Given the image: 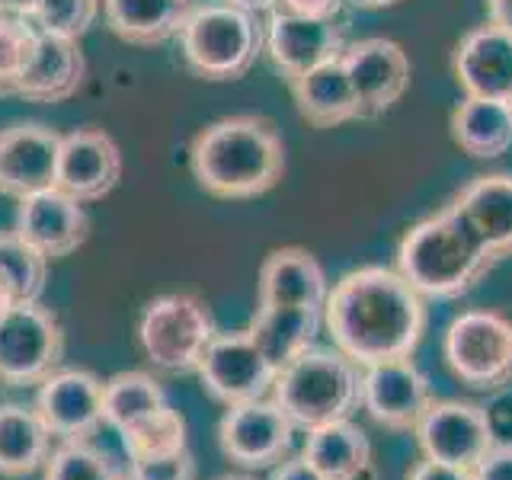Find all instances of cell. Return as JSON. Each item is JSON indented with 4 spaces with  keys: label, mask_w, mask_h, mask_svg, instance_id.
I'll use <instances>...</instances> for the list:
<instances>
[{
    "label": "cell",
    "mask_w": 512,
    "mask_h": 480,
    "mask_svg": "<svg viewBox=\"0 0 512 480\" xmlns=\"http://www.w3.org/2000/svg\"><path fill=\"white\" fill-rule=\"evenodd\" d=\"M324 327L333 346L362 368L410 359L426 333V298L391 266H359L333 282Z\"/></svg>",
    "instance_id": "6da1fadb"
},
{
    "label": "cell",
    "mask_w": 512,
    "mask_h": 480,
    "mask_svg": "<svg viewBox=\"0 0 512 480\" xmlns=\"http://www.w3.org/2000/svg\"><path fill=\"white\" fill-rule=\"evenodd\" d=\"M189 173L202 192L224 202L266 196L285 176V141L266 116H224L192 138Z\"/></svg>",
    "instance_id": "7a4b0ae2"
},
{
    "label": "cell",
    "mask_w": 512,
    "mask_h": 480,
    "mask_svg": "<svg viewBox=\"0 0 512 480\" xmlns=\"http://www.w3.org/2000/svg\"><path fill=\"white\" fill-rule=\"evenodd\" d=\"M496 266L468 221L448 202L436 215L416 221L397 244V272L426 301H452L468 295Z\"/></svg>",
    "instance_id": "3957f363"
},
{
    "label": "cell",
    "mask_w": 512,
    "mask_h": 480,
    "mask_svg": "<svg viewBox=\"0 0 512 480\" xmlns=\"http://www.w3.org/2000/svg\"><path fill=\"white\" fill-rule=\"evenodd\" d=\"M269 397L285 410L298 432L346 420L362 407V365L336 346H311L279 368Z\"/></svg>",
    "instance_id": "277c9868"
},
{
    "label": "cell",
    "mask_w": 512,
    "mask_h": 480,
    "mask_svg": "<svg viewBox=\"0 0 512 480\" xmlns=\"http://www.w3.org/2000/svg\"><path fill=\"white\" fill-rule=\"evenodd\" d=\"M180 58L208 84L244 77L263 55V23L256 10L234 0L192 4L180 26Z\"/></svg>",
    "instance_id": "5b68a950"
},
{
    "label": "cell",
    "mask_w": 512,
    "mask_h": 480,
    "mask_svg": "<svg viewBox=\"0 0 512 480\" xmlns=\"http://www.w3.org/2000/svg\"><path fill=\"white\" fill-rule=\"evenodd\" d=\"M215 333L212 308L192 292L157 295L138 317V346L144 359L170 375L196 372Z\"/></svg>",
    "instance_id": "8992f818"
},
{
    "label": "cell",
    "mask_w": 512,
    "mask_h": 480,
    "mask_svg": "<svg viewBox=\"0 0 512 480\" xmlns=\"http://www.w3.org/2000/svg\"><path fill=\"white\" fill-rule=\"evenodd\" d=\"M442 359L464 388L493 394L512 384V317L474 308L452 317L442 333Z\"/></svg>",
    "instance_id": "52a82bcc"
},
{
    "label": "cell",
    "mask_w": 512,
    "mask_h": 480,
    "mask_svg": "<svg viewBox=\"0 0 512 480\" xmlns=\"http://www.w3.org/2000/svg\"><path fill=\"white\" fill-rule=\"evenodd\" d=\"M64 359V327L42 301H16L0 317V388H39Z\"/></svg>",
    "instance_id": "ba28073f"
},
{
    "label": "cell",
    "mask_w": 512,
    "mask_h": 480,
    "mask_svg": "<svg viewBox=\"0 0 512 480\" xmlns=\"http://www.w3.org/2000/svg\"><path fill=\"white\" fill-rule=\"evenodd\" d=\"M295 426L272 397L247 400L224 410L218 423L221 455L244 471H266L292 455Z\"/></svg>",
    "instance_id": "9c48e42d"
},
{
    "label": "cell",
    "mask_w": 512,
    "mask_h": 480,
    "mask_svg": "<svg viewBox=\"0 0 512 480\" xmlns=\"http://www.w3.org/2000/svg\"><path fill=\"white\" fill-rule=\"evenodd\" d=\"M196 372L202 378L205 394L224 407L269 397L272 381H276V365L256 346L250 330L215 333Z\"/></svg>",
    "instance_id": "30bf717a"
},
{
    "label": "cell",
    "mask_w": 512,
    "mask_h": 480,
    "mask_svg": "<svg viewBox=\"0 0 512 480\" xmlns=\"http://www.w3.org/2000/svg\"><path fill=\"white\" fill-rule=\"evenodd\" d=\"M106 381L90 368H58L36 388V413L58 442L93 439L106 426Z\"/></svg>",
    "instance_id": "8fae6325"
},
{
    "label": "cell",
    "mask_w": 512,
    "mask_h": 480,
    "mask_svg": "<svg viewBox=\"0 0 512 480\" xmlns=\"http://www.w3.org/2000/svg\"><path fill=\"white\" fill-rule=\"evenodd\" d=\"M413 436L423 458L452 464L461 471H471L496 445L484 407L468 404V400H432Z\"/></svg>",
    "instance_id": "7c38bea8"
},
{
    "label": "cell",
    "mask_w": 512,
    "mask_h": 480,
    "mask_svg": "<svg viewBox=\"0 0 512 480\" xmlns=\"http://www.w3.org/2000/svg\"><path fill=\"white\" fill-rule=\"evenodd\" d=\"M429 378L413 359H388L362 368V410L391 432H413L432 407Z\"/></svg>",
    "instance_id": "4fadbf2b"
},
{
    "label": "cell",
    "mask_w": 512,
    "mask_h": 480,
    "mask_svg": "<svg viewBox=\"0 0 512 480\" xmlns=\"http://www.w3.org/2000/svg\"><path fill=\"white\" fill-rule=\"evenodd\" d=\"M346 48L340 20H311L285 10H269L263 23V55L282 80H295L317 64L340 58Z\"/></svg>",
    "instance_id": "5bb4252c"
},
{
    "label": "cell",
    "mask_w": 512,
    "mask_h": 480,
    "mask_svg": "<svg viewBox=\"0 0 512 480\" xmlns=\"http://www.w3.org/2000/svg\"><path fill=\"white\" fill-rule=\"evenodd\" d=\"M122 180V151L116 138L96 125L61 135L55 186L77 202H103Z\"/></svg>",
    "instance_id": "9a60e30c"
},
{
    "label": "cell",
    "mask_w": 512,
    "mask_h": 480,
    "mask_svg": "<svg viewBox=\"0 0 512 480\" xmlns=\"http://www.w3.org/2000/svg\"><path fill=\"white\" fill-rule=\"evenodd\" d=\"M343 64L349 71L359 100V119H378L410 87V58L404 45L384 36H368L343 48Z\"/></svg>",
    "instance_id": "2e32d148"
},
{
    "label": "cell",
    "mask_w": 512,
    "mask_h": 480,
    "mask_svg": "<svg viewBox=\"0 0 512 480\" xmlns=\"http://www.w3.org/2000/svg\"><path fill=\"white\" fill-rule=\"evenodd\" d=\"M13 231L52 263V260H64V256L77 253L87 244L90 215L84 202H77L68 192L52 186L16 202Z\"/></svg>",
    "instance_id": "e0dca14e"
},
{
    "label": "cell",
    "mask_w": 512,
    "mask_h": 480,
    "mask_svg": "<svg viewBox=\"0 0 512 480\" xmlns=\"http://www.w3.org/2000/svg\"><path fill=\"white\" fill-rule=\"evenodd\" d=\"M61 132L45 122H13L0 128V196L26 199L52 189L58 173Z\"/></svg>",
    "instance_id": "ac0fdd59"
},
{
    "label": "cell",
    "mask_w": 512,
    "mask_h": 480,
    "mask_svg": "<svg viewBox=\"0 0 512 480\" xmlns=\"http://www.w3.org/2000/svg\"><path fill=\"white\" fill-rule=\"evenodd\" d=\"M330 282L317 256L304 247L272 250L256 276V308H314L324 311Z\"/></svg>",
    "instance_id": "d6986e66"
},
{
    "label": "cell",
    "mask_w": 512,
    "mask_h": 480,
    "mask_svg": "<svg viewBox=\"0 0 512 480\" xmlns=\"http://www.w3.org/2000/svg\"><path fill=\"white\" fill-rule=\"evenodd\" d=\"M452 71L464 96L512 100V32L484 23L461 36Z\"/></svg>",
    "instance_id": "ffe728a7"
},
{
    "label": "cell",
    "mask_w": 512,
    "mask_h": 480,
    "mask_svg": "<svg viewBox=\"0 0 512 480\" xmlns=\"http://www.w3.org/2000/svg\"><path fill=\"white\" fill-rule=\"evenodd\" d=\"M87 80V58L80 52L77 39L52 36V32H39L36 55H32L29 68L16 80L13 96H23L26 103H64L84 87Z\"/></svg>",
    "instance_id": "44dd1931"
},
{
    "label": "cell",
    "mask_w": 512,
    "mask_h": 480,
    "mask_svg": "<svg viewBox=\"0 0 512 480\" xmlns=\"http://www.w3.org/2000/svg\"><path fill=\"white\" fill-rule=\"evenodd\" d=\"M452 205L496 263L512 256V173L474 176L458 189Z\"/></svg>",
    "instance_id": "7402d4cb"
},
{
    "label": "cell",
    "mask_w": 512,
    "mask_h": 480,
    "mask_svg": "<svg viewBox=\"0 0 512 480\" xmlns=\"http://www.w3.org/2000/svg\"><path fill=\"white\" fill-rule=\"evenodd\" d=\"M298 116L314 128H336L343 122L359 119V100L352 87L349 71L340 58H330L317 64L308 74L288 80Z\"/></svg>",
    "instance_id": "603a6c76"
},
{
    "label": "cell",
    "mask_w": 512,
    "mask_h": 480,
    "mask_svg": "<svg viewBox=\"0 0 512 480\" xmlns=\"http://www.w3.org/2000/svg\"><path fill=\"white\" fill-rule=\"evenodd\" d=\"M301 458L311 461L327 480H378L372 464V442L349 416L311 429Z\"/></svg>",
    "instance_id": "cb8c5ba5"
},
{
    "label": "cell",
    "mask_w": 512,
    "mask_h": 480,
    "mask_svg": "<svg viewBox=\"0 0 512 480\" xmlns=\"http://www.w3.org/2000/svg\"><path fill=\"white\" fill-rule=\"evenodd\" d=\"M452 141L474 160H496L512 148V100L464 96L452 109Z\"/></svg>",
    "instance_id": "d4e9b609"
},
{
    "label": "cell",
    "mask_w": 512,
    "mask_h": 480,
    "mask_svg": "<svg viewBox=\"0 0 512 480\" xmlns=\"http://www.w3.org/2000/svg\"><path fill=\"white\" fill-rule=\"evenodd\" d=\"M103 23L128 45H164L180 36L192 0H100Z\"/></svg>",
    "instance_id": "484cf974"
},
{
    "label": "cell",
    "mask_w": 512,
    "mask_h": 480,
    "mask_svg": "<svg viewBox=\"0 0 512 480\" xmlns=\"http://www.w3.org/2000/svg\"><path fill=\"white\" fill-rule=\"evenodd\" d=\"M52 432L42 423L36 407L7 400L0 404V477L20 480L45 468L52 455Z\"/></svg>",
    "instance_id": "4316f807"
},
{
    "label": "cell",
    "mask_w": 512,
    "mask_h": 480,
    "mask_svg": "<svg viewBox=\"0 0 512 480\" xmlns=\"http://www.w3.org/2000/svg\"><path fill=\"white\" fill-rule=\"evenodd\" d=\"M320 327H324V311L314 308H256L247 330L279 375V368L317 346Z\"/></svg>",
    "instance_id": "83f0119b"
},
{
    "label": "cell",
    "mask_w": 512,
    "mask_h": 480,
    "mask_svg": "<svg viewBox=\"0 0 512 480\" xmlns=\"http://www.w3.org/2000/svg\"><path fill=\"white\" fill-rule=\"evenodd\" d=\"M160 407H167V394L151 372L128 368V372L106 378L103 416H106V426H112L116 432L148 420Z\"/></svg>",
    "instance_id": "f1b7e54d"
},
{
    "label": "cell",
    "mask_w": 512,
    "mask_h": 480,
    "mask_svg": "<svg viewBox=\"0 0 512 480\" xmlns=\"http://www.w3.org/2000/svg\"><path fill=\"white\" fill-rule=\"evenodd\" d=\"M42 471V480H128L122 464L90 439L58 442Z\"/></svg>",
    "instance_id": "f546056e"
},
{
    "label": "cell",
    "mask_w": 512,
    "mask_h": 480,
    "mask_svg": "<svg viewBox=\"0 0 512 480\" xmlns=\"http://www.w3.org/2000/svg\"><path fill=\"white\" fill-rule=\"evenodd\" d=\"M125 455L128 458H151V455H167L176 448L189 445V429H186V416L180 410H173L170 404L151 413L148 420H141L135 426H128L119 432Z\"/></svg>",
    "instance_id": "4dcf8cb0"
},
{
    "label": "cell",
    "mask_w": 512,
    "mask_h": 480,
    "mask_svg": "<svg viewBox=\"0 0 512 480\" xmlns=\"http://www.w3.org/2000/svg\"><path fill=\"white\" fill-rule=\"evenodd\" d=\"M0 272L10 279L20 301H42L48 282V260L29 247L16 231H0Z\"/></svg>",
    "instance_id": "1f68e13d"
},
{
    "label": "cell",
    "mask_w": 512,
    "mask_h": 480,
    "mask_svg": "<svg viewBox=\"0 0 512 480\" xmlns=\"http://www.w3.org/2000/svg\"><path fill=\"white\" fill-rule=\"evenodd\" d=\"M100 16H103L100 0H39L29 20L39 32H52V36L80 42Z\"/></svg>",
    "instance_id": "d6a6232c"
},
{
    "label": "cell",
    "mask_w": 512,
    "mask_h": 480,
    "mask_svg": "<svg viewBox=\"0 0 512 480\" xmlns=\"http://www.w3.org/2000/svg\"><path fill=\"white\" fill-rule=\"evenodd\" d=\"M39 45V29L26 16L0 13V87L13 96L16 80L29 68Z\"/></svg>",
    "instance_id": "836d02e7"
},
{
    "label": "cell",
    "mask_w": 512,
    "mask_h": 480,
    "mask_svg": "<svg viewBox=\"0 0 512 480\" xmlns=\"http://www.w3.org/2000/svg\"><path fill=\"white\" fill-rule=\"evenodd\" d=\"M125 474L128 480H196V458H192L189 445L167 455L128 458Z\"/></svg>",
    "instance_id": "e575fe53"
},
{
    "label": "cell",
    "mask_w": 512,
    "mask_h": 480,
    "mask_svg": "<svg viewBox=\"0 0 512 480\" xmlns=\"http://www.w3.org/2000/svg\"><path fill=\"white\" fill-rule=\"evenodd\" d=\"M484 416H487V426L493 432V442L496 445H512V384L503 391L490 394Z\"/></svg>",
    "instance_id": "d590c367"
},
{
    "label": "cell",
    "mask_w": 512,
    "mask_h": 480,
    "mask_svg": "<svg viewBox=\"0 0 512 480\" xmlns=\"http://www.w3.org/2000/svg\"><path fill=\"white\" fill-rule=\"evenodd\" d=\"M471 480H512V445H493L471 468Z\"/></svg>",
    "instance_id": "8d00e7d4"
},
{
    "label": "cell",
    "mask_w": 512,
    "mask_h": 480,
    "mask_svg": "<svg viewBox=\"0 0 512 480\" xmlns=\"http://www.w3.org/2000/svg\"><path fill=\"white\" fill-rule=\"evenodd\" d=\"M343 7H346V0H276L272 10L311 16V20H340Z\"/></svg>",
    "instance_id": "74e56055"
},
{
    "label": "cell",
    "mask_w": 512,
    "mask_h": 480,
    "mask_svg": "<svg viewBox=\"0 0 512 480\" xmlns=\"http://www.w3.org/2000/svg\"><path fill=\"white\" fill-rule=\"evenodd\" d=\"M407 480H471V471H461V468H452V464H439V461L423 458L407 474Z\"/></svg>",
    "instance_id": "f35d334b"
},
{
    "label": "cell",
    "mask_w": 512,
    "mask_h": 480,
    "mask_svg": "<svg viewBox=\"0 0 512 480\" xmlns=\"http://www.w3.org/2000/svg\"><path fill=\"white\" fill-rule=\"evenodd\" d=\"M269 480H327V477L320 474L311 461H304V458H285V461L276 464V468H272Z\"/></svg>",
    "instance_id": "ab89813d"
},
{
    "label": "cell",
    "mask_w": 512,
    "mask_h": 480,
    "mask_svg": "<svg viewBox=\"0 0 512 480\" xmlns=\"http://www.w3.org/2000/svg\"><path fill=\"white\" fill-rule=\"evenodd\" d=\"M487 23L512 32V0H487Z\"/></svg>",
    "instance_id": "60d3db41"
},
{
    "label": "cell",
    "mask_w": 512,
    "mask_h": 480,
    "mask_svg": "<svg viewBox=\"0 0 512 480\" xmlns=\"http://www.w3.org/2000/svg\"><path fill=\"white\" fill-rule=\"evenodd\" d=\"M39 0H0V13H7V16H32V10H36Z\"/></svg>",
    "instance_id": "b9f144b4"
},
{
    "label": "cell",
    "mask_w": 512,
    "mask_h": 480,
    "mask_svg": "<svg viewBox=\"0 0 512 480\" xmlns=\"http://www.w3.org/2000/svg\"><path fill=\"white\" fill-rule=\"evenodd\" d=\"M16 301H20L16 298V288L10 285V279L4 276V272H0V317H4Z\"/></svg>",
    "instance_id": "7bdbcfd3"
},
{
    "label": "cell",
    "mask_w": 512,
    "mask_h": 480,
    "mask_svg": "<svg viewBox=\"0 0 512 480\" xmlns=\"http://www.w3.org/2000/svg\"><path fill=\"white\" fill-rule=\"evenodd\" d=\"M349 4H356L359 10H388V7L404 4V0H349Z\"/></svg>",
    "instance_id": "ee69618b"
},
{
    "label": "cell",
    "mask_w": 512,
    "mask_h": 480,
    "mask_svg": "<svg viewBox=\"0 0 512 480\" xmlns=\"http://www.w3.org/2000/svg\"><path fill=\"white\" fill-rule=\"evenodd\" d=\"M234 4H244L250 10H272L276 7V0H234Z\"/></svg>",
    "instance_id": "f6af8a7d"
},
{
    "label": "cell",
    "mask_w": 512,
    "mask_h": 480,
    "mask_svg": "<svg viewBox=\"0 0 512 480\" xmlns=\"http://www.w3.org/2000/svg\"><path fill=\"white\" fill-rule=\"evenodd\" d=\"M218 480H253V477H247V474H228V477H218Z\"/></svg>",
    "instance_id": "bcb514c9"
},
{
    "label": "cell",
    "mask_w": 512,
    "mask_h": 480,
    "mask_svg": "<svg viewBox=\"0 0 512 480\" xmlns=\"http://www.w3.org/2000/svg\"><path fill=\"white\" fill-rule=\"evenodd\" d=\"M0 96H10V93H7V90H4V87H0Z\"/></svg>",
    "instance_id": "7dc6e473"
}]
</instances>
